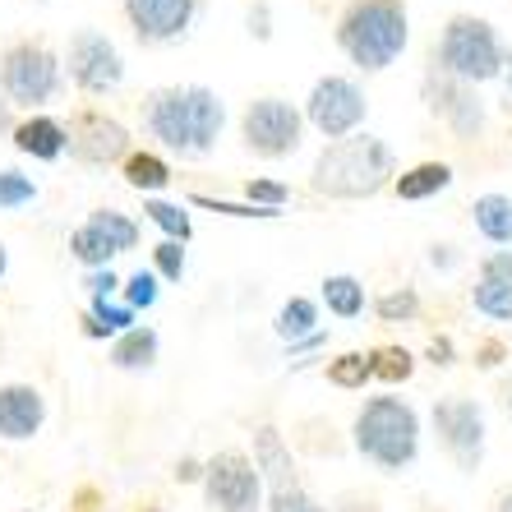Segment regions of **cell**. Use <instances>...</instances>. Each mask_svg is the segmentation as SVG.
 Returning <instances> with one entry per match:
<instances>
[{"label": "cell", "instance_id": "cell-1", "mask_svg": "<svg viewBox=\"0 0 512 512\" xmlns=\"http://www.w3.org/2000/svg\"><path fill=\"white\" fill-rule=\"evenodd\" d=\"M143 120H148V134H153L162 148L180 157H203L213 153L217 134L227 125V107L213 88H157L143 107Z\"/></svg>", "mask_w": 512, "mask_h": 512}, {"label": "cell", "instance_id": "cell-2", "mask_svg": "<svg viewBox=\"0 0 512 512\" xmlns=\"http://www.w3.org/2000/svg\"><path fill=\"white\" fill-rule=\"evenodd\" d=\"M397 180V157L393 148L374 134H346V139H333L319 153L310 171V190L323 194V199H374L383 185Z\"/></svg>", "mask_w": 512, "mask_h": 512}, {"label": "cell", "instance_id": "cell-3", "mask_svg": "<svg viewBox=\"0 0 512 512\" xmlns=\"http://www.w3.org/2000/svg\"><path fill=\"white\" fill-rule=\"evenodd\" d=\"M406 42H411V19L402 0H351L337 19V47L365 74L397 65Z\"/></svg>", "mask_w": 512, "mask_h": 512}, {"label": "cell", "instance_id": "cell-4", "mask_svg": "<svg viewBox=\"0 0 512 512\" xmlns=\"http://www.w3.org/2000/svg\"><path fill=\"white\" fill-rule=\"evenodd\" d=\"M356 453L370 466L397 476L420 457V416L406 397L379 393L356 411Z\"/></svg>", "mask_w": 512, "mask_h": 512}, {"label": "cell", "instance_id": "cell-5", "mask_svg": "<svg viewBox=\"0 0 512 512\" xmlns=\"http://www.w3.org/2000/svg\"><path fill=\"white\" fill-rule=\"evenodd\" d=\"M434 65L443 74H453L462 84L480 88L489 79H499L508 70V51H503L499 33L489 19H476V14H453L448 28L439 33V47H434Z\"/></svg>", "mask_w": 512, "mask_h": 512}, {"label": "cell", "instance_id": "cell-6", "mask_svg": "<svg viewBox=\"0 0 512 512\" xmlns=\"http://www.w3.org/2000/svg\"><path fill=\"white\" fill-rule=\"evenodd\" d=\"M0 93L14 107H47L60 93V60L37 42H19L0 56Z\"/></svg>", "mask_w": 512, "mask_h": 512}, {"label": "cell", "instance_id": "cell-7", "mask_svg": "<svg viewBox=\"0 0 512 512\" xmlns=\"http://www.w3.org/2000/svg\"><path fill=\"white\" fill-rule=\"evenodd\" d=\"M429 420H434V434H439L443 453L457 462V471L476 476L485 462V406L476 397H439Z\"/></svg>", "mask_w": 512, "mask_h": 512}, {"label": "cell", "instance_id": "cell-8", "mask_svg": "<svg viewBox=\"0 0 512 512\" xmlns=\"http://www.w3.org/2000/svg\"><path fill=\"white\" fill-rule=\"evenodd\" d=\"M240 139H245V148H250L254 157L277 162V157H291L300 148V139H305V116H300L291 102H282V97H259V102H250L245 116H240Z\"/></svg>", "mask_w": 512, "mask_h": 512}, {"label": "cell", "instance_id": "cell-9", "mask_svg": "<svg viewBox=\"0 0 512 512\" xmlns=\"http://www.w3.org/2000/svg\"><path fill=\"white\" fill-rule=\"evenodd\" d=\"M420 93H425V107L434 111V116H439L448 130H453V139L471 143V139H480V134H485L489 111H485V97H480V88L462 84V79H453V74H443L439 65H429Z\"/></svg>", "mask_w": 512, "mask_h": 512}, {"label": "cell", "instance_id": "cell-10", "mask_svg": "<svg viewBox=\"0 0 512 512\" xmlns=\"http://www.w3.org/2000/svg\"><path fill=\"white\" fill-rule=\"evenodd\" d=\"M365 111H370L365 88H360L356 79H346V74L319 79V84L310 88V97H305V120H310L323 139H346V134H356L360 125H365Z\"/></svg>", "mask_w": 512, "mask_h": 512}, {"label": "cell", "instance_id": "cell-11", "mask_svg": "<svg viewBox=\"0 0 512 512\" xmlns=\"http://www.w3.org/2000/svg\"><path fill=\"white\" fill-rule=\"evenodd\" d=\"M203 494H208V508L217 512H259L263 476L254 466V457L217 453L213 462L203 466Z\"/></svg>", "mask_w": 512, "mask_h": 512}, {"label": "cell", "instance_id": "cell-12", "mask_svg": "<svg viewBox=\"0 0 512 512\" xmlns=\"http://www.w3.org/2000/svg\"><path fill=\"white\" fill-rule=\"evenodd\" d=\"M70 79L79 84V93L88 97H102V93H116L120 79H125V60H120L116 42L107 33H97V28H84V33L70 37Z\"/></svg>", "mask_w": 512, "mask_h": 512}, {"label": "cell", "instance_id": "cell-13", "mask_svg": "<svg viewBox=\"0 0 512 512\" xmlns=\"http://www.w3.org/2000/svg\"><path fill=\"white\" fill-rule=\"evenodd\" d=\"M139 245V227L116 208H97L84 227L70 236V254L84 268H107L116 254H130Z\"/></svg>", "mask_w": 512, "mask_h": 512}, {"label": "cell", "instance_id": "cell-14", "mask_svg": "<svg viewBox=\"0 0 512 512\" xmlns=\"http://www.w3.org/2000/svg\"><path fill=\"white\" fill-rule=\"evenodd\" d=\"M65 148H70L74 162L84 167H111L120 157L130 153V130L120 120L102 116V111H79V116L65 125Z\"/></svg>", "mask_w": 512, "mask_h": 512}, {"label": "cell", "instance_id": "cell-15", "mask_svg": "<svg viewBox=\"0 0 512 512\" xmlns=\"http://www.w3.org/2000/svg\"><path fill=\"white\" fill-rule=\"evenodd\" d=\"M125 14H130L139 42H171L194 24L199 0H125Z\"/></svg>", "mask_w": 512, "mask_h": 512}, {"label": "cell", "instance_id": "cell-16", "mask_svg": "<svg viewBox=\"0 0 512 512\" xmlns=\"http://www.w3.org/2000/svg\"><path fill=\"white\" fill-rule=\"evenodd\" d=\"M47 420V402L33 383H5L0 388V439H33Z\"/></svg>", "mask_w": 512, "mask_h": 512}, {"label": "cell", "instance_id": "cell-17", "mask_svg": "<svg viewBox=\"0 0 512 512\" xmlns=\"http://www.w3.org/2000/svg\"><path fill=\"white\" fill-rule=\"evenodd\" d=\"M254 466H259L263 485L273 489H296L300 476H296V457H291V448H286L282 429L277 425H259L254 429Z\"/></svg>", "mask_w": 512, "mask_h": 512}, {"label": "cell", "instance_id": "cell-18", "mask_svg": "<svg viewBox=\"0 0 512 512\" xmlns=\"http://www.w3.org/2000/svg\"><path fill=\"white\" fill-rule=\"evenodd\" d=\"M14 143H19V153L37 157V162H56L65 153V125L51 116H28L24 125H14Z\"/></svg>", "mask_w": 512, "mask_h": 512}, {"label": "cell", "instance_id": "cell-19", "mask_svg": "<svg viewBox=\"0 0 512 512\" xmlns=\"http://www.w3.org/2000/svg\"><path fill=\"white\" fill-rule=\"evenodd\" d=\"M448 185H453V167H448V162H416V167H406L402 176L393 180L397 199H406V203H425V199H434V194H443Z\"/></svg>", "mask_w": 512, "mask_h": 512}, {"label": "cell", "instance_id": "cell-20", "mask_svg": "<svg viewBox=\"0 0 512 512\" xmlns=\"http://www.w3.org/2000/svg\"><path fill=\"white\" fill-rule=\"evenodd\" d=\"M471 222H476V231L489 245L512 250V199L508 194H480V199L471 203Z\"/></svg>", "mask_w": 512, "mask_h": 512}, {"label": "cell", "instance_id": "cell-21", "mask_svg": "<svg viewBox=\"0 0 512 512\" xmlns=\"http://www.w3.org/2000/svg\"><path fill=\"white\" fill-rule=\"evenodd\" d=\"M157 333L153 328H130V333H120L116 346H111V365L116 370H148L157 360Z\"/></svg>", "mask_w": 512, "mask_h": 512}, {"label": "cell", "instance_id": "cell-22", "mask_svg": "<svg viewBox=\"0 0 512 512\" xmlns=\"http://www.w3.org/2000/svg\"><path fill=\"white\" fill-rule=\"evenodd\" d=\"M323 305H328L337 319H360V314H365V282L351 273L323 277Z\"/></svg>", "mask_w": 512, "mask_h": 512}, {"label": "cell", "instance_id": "cell-23", "mask_svg": "<svg viewBox=\"0 0 512 512\" xmlns=\"http://www.w3.org/2000/svg\"><path fill=\"white\" fill-rule=\"evenodd\" d=\"M314 333H319V305H314L310 296H291L282 310H277V337H286V342L296 346Z\"/></svg>", "mask_w": 512, "mask_h": 512}, {"label": "cell", "instance_id": "cell-24", "mask_svg": "<svg viewBox=\"0 0 512 512\" xmlns=\"http://www.w3.org/2000/svg\"><path fill=\"white\" fill-rule=\"evenodd\" d=\"M471 305H476V314H485V319H494V323H512V282L476 277V286H471Z\"/></svg>", "mask_w": 512, "mask_h": 512}, {"label": "cell", "instance_id": "cell-25", "mask_svg": "<svg viewBox=\"0 0 512 512\" xmlns=\"http://www.w3.org/2000/svg\"><path fill=\"white\" fill-rule=\"evenodd\" d=\"M370 379H374L370 351H346V356L328 360V383H333V388H346V393H356V388H365Z\"/></svg>", "mask_w": 512, "mask_h": 512}, {"label": "cell", "instance_id": "cell-26", "mask_svg": "<svg viewBox=\"0 0 512 512\" xmlns=\"http://www.w3.org/2000/svg\"><path fill=\"white\" fill-rule=\"evenodd\" d=\"M125 180H130L134 190L153 194V190H167L171 185V167L157 153H134V157H125Z\"/></svg>", "mask_w": 512, "mask_h": 512}, {"label": "cell", "instance_id": "cell-27", "mask_svg": "<svg viewBox=\"0 0 512 512\" xmlns=\"http://www.w3.org/2000/svg\"><path fill=\"white\" fill-rule=\"evenodd\" d=\"M374 360V379L383 383H406L416 374V356L406 351V346H383V351H370Z\"/></svg>", "mask_w": 512, "mask_h": 512}, {"label": "cell", "instance_id": "cell-28", "mask_svg": "<svg viewBox=\"0 0 512 512\" xmlns=\"http://www.w3.org/2000/svg\"><path fill=\"white\" fill-rule=\"evenodd\" d=\"M143 213H148V222H157V227L167 231V240H190V213L185 208H176V203H162V199H148L143 203Z\"/></svg>", "mask_w": 512, "mask_h": 512}, {"label": "cell", "instance_id": "cell-29", "mask_svg": "<svg viewBox=\"0 0 512 512\" xmlns=\"http://www.w3.org/2000/svg\"><path fill=\"white\" fill-rule=\"evenodd\" d=\"M374 310H379L383 323H416L420 319V296L411 291V286H402V291H388V296L374 300Z\"/></svg>", "mask_w": 512, "mask_h": 512}, {"label": "cell", "instance_id": "cell-30", "mask_svg": "<svg viewBox=\"0 0 512 512\" xmlns=\"http://www.w3.org/2000/svg\"><path fill=\"white\" fill-rule=\"evenodd\" d=\"M245 199H250L259 213H273L277 217V208H286V203H291V190H286L282 180H250V185H245Z\"/></svg>", "mask_w": 512, "mask_h": 512}, {"label": "cell", "instance_id": "cell-31", "mask_svg": "<svg viewBox=\"0 0 512 512\" xmlns=\"http://www.w3.org/2000/svg\"><path fill=\"white\" fill-rule=\"evenodd\" d=\"M37 199V185L19 171H0V208H24Z\"/></svg>", "mask_w": 512, "mask_h": 512}, {"label": "cell", "instance_id": "cell-32", "mask_svg": "<svg viewBox=\"0 0 512 512\" xmlns=\"http://www.w3.org/2000/svg\"><path fill=\"white\" fill-rule=\"evenodd\" d=\"M268 512H328L319 499H314L310 489H277V494H268Z\"/></svg>", "mask_w": 512, "mask_h": 512}, {"label": "cell", "instance_id": "cell-33", "mask_svg": "<svg viewBox=\"0 0 512 512\" xmlns=\"http://www.w3.org/2000/svg\"><path fill=\"white\" fill-rule=\"evenodd\" d=\"M157 259V273L167 277V282H180V273H185V250H180V240H162L153 250Z\"/></svg>", "mask_w": 512, "mask_h": 512}, {"label": "cell", "instance_id": "cell-34", "mask_svg": "<svg viewBox=\"0 0 512 512\" xmlns=\"http://www.w3.org/2000/svg\"><path fill=\"white\" fill-rule=\"evenodd\" d=\"M125 300H130V310L153 305V300H157V277L153 273H134L130 282H125Z\"/></svg>", "mask_w": 512, "mask_h": 512}, {"label": "cell", "instance_id": "cell-35", "mask_svg": "<svg viewBox=\"0 0 512 512\" xmlns=\"http://www.w3.org/2000/svg\"><path fill=\"white\" fill-rule=\"evenodd\" d=\"M476 277H494V282H512V250H489L480 259Z\"/></svg>", "mask_w": 512, "mask_h": 512}, {"label": "cell", "instance_id": "cell-36", "mask_svg": "<svg viewBox=\"0 0 512 512\" xmlns=\"http://www.w3.org/2000/svg\"><path fill=\"white\" fill-rule=\"evenodd\" d=\"M328 512H379V499L374 494H342Z\"/></svg>", "mask_w": 512, "mask_h": 512}, {"label": "cell", "instance_id": "cell-37", "mask_svg": "<svg viewBox=\"0 0 512 512\" xmlns=\"http://www.w3.org/2000/svg\"><path fill=\"white\" fill-rule=\"evenodd\" d=\"M429 263L448 273V268H457V263H462V254H457V245H434V250H429Z\"/></svg>", "mask_w": 512, "mask_h": 512}, {"label": "cell", "instance_id": "cell-38", "mask_svg": "<svg viewBox=\"0 0 512 512\" xmlns=\"http://www.w3.org/2000/svg\"><path fill=\"white\" fill-rule=\"evenodd\" d=\"M429 360H434V365H453V342H448V337H443V342H434V346H429Z\"/></svg>", "mask_w": 512, "mask_h": 512}, {"label": "cell", "instance_id": "cell-39", "mask_svg": "<svg viewBox=\"0 0 512 512\" xmlns=\"http://www.w3.org/2000/svg\"><path fill=\"white\" fill-rule=\"evenodd\" d=\"M499 356H503V346L499 342H485V346H480V365H485V370H494V365H499Z\"/></svg>", "mask_w": 512, "mask_h": 512}, {"label": "cell", "instance_id": "cell-40", "mask_svg": "<svg viewBox=\"0 0 512 512\" xmlns=\"http://www.w3.org/2000/svg\"><path fill=\"white\" fill-rule=\"evenodd\" d=\"M88 286H93L97 296H111V291H116V277H111V273H97V277H93V282H88Z\"/></svg>", "mask_w": 512, "mask_h": 512}, {"label": "cell", "instance_id": "cell-41", "mask_svg": "<svg viewBox=\"0 0 512 512\" xmlns=\"http://www.w3.org/2000/svg\"><path fill=\"white\" fill-rule=\"evenodd\" d=\"M203 471H199V462H180L176 466V480H199Z\"/></svg>", "mask_w": 512, "mask_h": 512}, {"label": "cell", "instance_id": "cell-42", "mask_svg": "<svg viewBox=\"0 0 512 512\" xmlns=\"http://www.w3.org/2000/svg\"><path fill=\"white\" fill-rule=\"evenodd\" d=\"M14 130V120H10V102L0 97V134H10Z\"/></svg>", "mask_w": 512, "mask_h": 512}, {"label": "cell", "instance_id": "cell-43", "mask_svg": "<svg viewBox=\"0 0 512 512\" xmlns=\"http://www.w3.org/2000/svg\"><path fill=\"white\" fill-rule=\"evenodd\" d=\"M494 512H512V489H503L499 503H494Z\"/></svg>", "mask_w": 512, "mask_h": 512}, {"label": "cell", "instance_id": "cell-44", "mask_svg": "<svg viewBox=\"0 0 512 512\" xmlns=\"http://www.w3.org/2000/svg\"><path fill=\"white\" fill-rule=\"evenodd\" d=\"M503 84H508V111H512V56H508V70H503Z\"/></svg>", "mask_w": 512, "mask_h": 512}, {"label": "cell", "instance_id": "cell-45", "mask_svg": "<svg viewBox=\"0 0 512 512\" xmlns=\"http://www.w3.org/2000/svg\"><path fill=\"white\" fill-rule=\"evenodd\" d=\"M503 406H508V420H512V379L503 383Z\"/></svg>", "mask_w": 512, "mask_h": 512}, {"label": "cell", "instance_id": "cell-46", "mask_svg": "<svg viewBox=\"0 0 512 512\" xmlns=\"http://www.w3.org/2000/svg\"><path fill=\"white\" fill-rule=\"evenodd\" d=\"M0 277H5V245H0Z\"/></svg>", "mask_w": 512, "mask_h": 512}, {"label": "cell", "instance_id": "cell-47", "mask_svg": "<svg viewBox=\"0 0 512 512\" xmlns=\"http://www.w3.org/2000/svg\"><path fill=\"white\" fill-rule=\"evenodd\" d=\"M0 351H5V337H0Z\"/></svg>", "mask_w": 512, "mask_h": 512}, {"label": "cell", "instance_id": "cell-48", "mask_svg": "<svg viewBox=\"0 0 512 512\" xmlns=\"http://www.w3.org/2000/svg\"><path fill=\"white\" fill-rule=\"evenodd\" d=\"M148 512H157V508H148Z\"/></svg>", "mask_w": 512, "mask_h": 512}]
</instances>
